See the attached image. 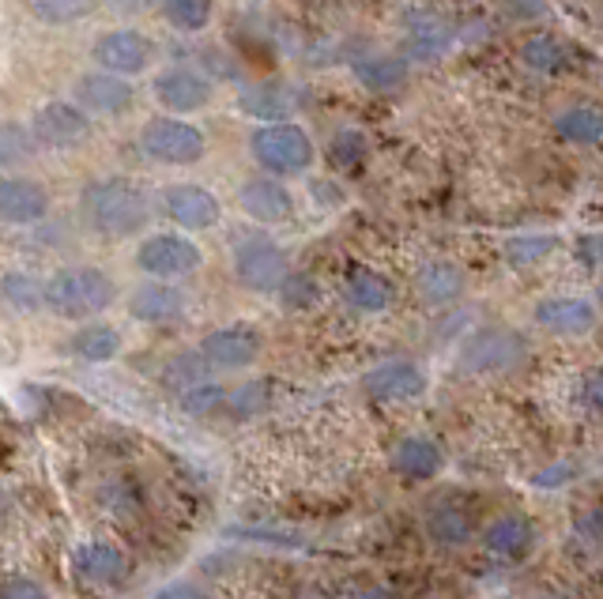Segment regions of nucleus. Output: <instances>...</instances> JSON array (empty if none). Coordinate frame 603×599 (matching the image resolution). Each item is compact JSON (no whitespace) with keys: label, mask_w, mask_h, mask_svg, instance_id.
I'll return each mask as SVG.
<instances>
[{"label":"nucleus","mask_w":603,"mask_h":599,"mask_svg":"<svg viewBox=\"0 0 603 599\" xmlns=\"http://www.w3.org/2000/svg\"><path fill=\"white\" fill-rule=\"evenodd\" d=\"M84 216L103 238H133L148 227L151 197L133 178H106L84 192Z\"/></svg>","instance_id":"nucleus-1"},{"label":"nucleus","mask_w":603,"mask_h":599,"mask_svg":"<svg viewBox=\"0 0 603 599\" xmlns=\"http://www.w3.org/2000/svg\"><path fill=\"white\" fill-rule=\"evenodd\" d=\"M114 280L95 269V264H76V269L57 272L45 280V306L65 320H91L103 309L114 306Z\"/></svg>","instance_id":"nucleus-2"},{"label":"nucleus","mask_w":603,"mask_h":599,"mask_svg":"<svg viewBox=\"0 0 603 599\" xmlns=\"http://www.w3.org/2000/svg\"><path fill=\"white\" fill-rule=\"evenodd\" d=\"M528 355V344L520 339V332L514 328H479L472 332L468 339H464L461 355H456V362H461L464 374L472 377H487V374H509L517 370L520 362H525Z\"/></svg>","instance_id":"nucleus-3"},{"label":"nucleus","mask_w":603,"mask_h":599,"mask_svg":"<svg viewBox=\"0 0 603 599\" xmlns=\"http://www.w3.org/2000/svg\"><path fill=\"white\" fill-rule=\"evenodd\" d=\"M253 159L268 174H302L314 162V140L306 128L287 122H264L253 133Z\"/></svg>","instance_id":"nucleus-4"},{"label":"nucleus","mask_w":603,"mask_h":599,"mask_svg":"<svg viewBox=\"0 0 603 599\" xmlns=\"http://www.w3.org/2000/svg\"><path fill=\"white\" fill-rule=\"evenodd\" d=\"M140 147L148 159L162 166H193L204 159L208 140L197 125L181 122V117H151L140 128Z\"/></svg>","instance_id":"nucleus-5"},{"label":"nucleus","mask_w":603,"mask_h":599,"mask_svg":"<svg viewBox=\"0 0 603 599\" xmlns=\"http://www.w3.org/2000/svg\"><path fill=\"white\" fill-rule=\"evenodd\" d=\"M234 275L245 291L276 294L287 283V253L272 238H245L234 249Z\"/></svg>","instance_id":"nucleus-6"},{"label":"nucleus","mask_w":603,"mask_h":599,"mask_svg":"<svg viewBox=\"0 0 603 599\" xmlns=\"http://www.w3.org/2000/svg\"><path fill=\"white\" fill-rule=\"evenodd\" d=\"M200 245L186 234H151L136 249V269L151 280H181L200 269Z\"/></svg>","instance_id":"nucleus-7"},{"label":"nucleus","mask_w":603,"mask_h":599,"mask_svg":"<svg viewBox=\"0 0 603 599\" xmlns=\"http://www.w3.org/2000/svg\"><path fill=\"white\" fill-rule=\"evenodd\" d=\"M151 53H155V45L148 34L129 31V27H117V31L98 34L91 57H95L98 69L117 72V76H140V72L151 64Z\"/></svg>","instance_id":"nucleus-8"},{"label":"nucleus","mask_w":603,"mask_h":599,"mask_svg":"<svg viewBox=\"0 0 603 599\" xmlns=\"http://www.w3.org/2000/svg\"><path fill=\"white\" fill-rule=\"evenodd\" d=\"M200 355L208 358L212 370H250L253 362L261 358V336L257 328L250 325H226V328H215L200 339Z\"/></svg>","instance_id":"nucleus-9"},{"label":"nucleus","mask_w":603,"mask_h":599,"mask_svg":"<svg viewBox=\"0 0 603 599\" xmlns=\"http://www.w3.org/2000/svg\"><path fill=\"white\" fill-rule=\"evenodd\" d=\"M91 133V117L80 103H45L31 117V140L42 147H76Z\"/></svg>","instance_id":"nucleus-10"},{"label":"nucleus","mask_w":603,"mask_h":599,"mask_svg":"<svg viewBox=\"0 0 603 599\" xmlns=\"http://www.w3.org/2000/svg\"><path fill=\"white\" fill-rule=\"evenodd\" d=\"M162 211L178 223L181 230H208L223 219V204L212 189L193 186V181H181L162 192Z\"/></svg>","instance_id":"nucleus-11"},{"label":"nucleus","mask_w":603,"mask_h":599,"mask_svg":"<svg viewBox=\"0 0 603 599\" xmlns=\"http://www.w3.org/2000/svg\"><path fill=\"white\" fill-rule=\"evenodd\" d=\"M155 98L167 109H173V114H197L212 98V80L197 69L173 64V69H162L155 76Z\"/></svg>","instance_id":"nucleus-12"},{"label":"nucleus","mask_w":603,"mask_h":599,"mask_svg":"<svg viewBox=\"0 0 603 599\" xmlns=\"http://www.w3.org/2000/svg\"><path fill=\"white\" fill-rule=\"evenodd\" d=\"M133 83L117 72H87L76 83V103L87 109V114H103V117H117V114H129L133 109Z\"/></svg>","instance_id":"nucleus-13"},{"label":"nucleus","mask_w":603,"mask_h":599,"mask_svg":"<svg viewBox=\"0 0 603 599\" xmlns=\"http://www.w3.org/2000/svg\"><path fill=\"white\" fill-rule=\"evenodd\" d=\"M479 543L487 555L501 561H525L536 550V524L520 513H501L479 532Z\"/></svg>","instance_id":"nucleus-14"},{"label":"nucleus","mask_w":603,"mask_h":599,"mask_svg":"<svg viewBox=\"0 0 603 599\" xmlns=\"http://www.w3.org/2000/svg\"><path fill=\"white\" fill-rule=\"evenodd\" d=\"M367 392L381 403H400V400H415L426 392V374L423 366L408 362V358H392V362L373 366L367 374Z\"/></svg>","instance_id":"nucleus-15"},{"label":"nucleus","mask_w":603,"mask_h":599,"mask_svg":"<svg viewBox=\"0 0 603 599\" xmlns=\"http://www.w3.org/2000/svg\"><path fill=\"white\" fill-rule=\"evenodd\" d=\"M45 211H50V192H45L42 181L23 178V174L4 178V186H0V216H4V223L31 227L45 219Z\"/></svg>","instance_id":"nucleus-16"},{"label":"nucleus","mask_w":603,"mask_h":599,"mask_svg":"<svg viewBox=\"0 0 603 599\" xmlns=\"http://www.w3.org/2000/svg\"><path fill=\"white\" fill-rule=\"evenodd\" d=\"M181 313H186V294L170 287L167 280L140 283L129 294V317L140 320V325H173Z\"/></svg>","instance_id":"nucleus-17"},{"label":"nucleus","mask_w":603,"mask_h":599,"mask_svg":"<svg viewBox=\"0 0 603 599\" xmlns=\"http://www.w3.org/2000/svg\"><path fill=\"white\" fill-rule=\"evenodd\" d=\"M536 320H539V328L554 332V336H589V332L596 328L600 313H596L592 302L562 294V298H543V302H539Z\"/></svg>","instance_id":"nucleus-18"},{"label":"nucleus","mask_w":603,"mask_h":599,"mask_svg":"<svg viewBox=\"0 0 603 599\" xmlns=\"http://www.w3.org/2000/svg\"><path fill=\"white\" fill-rule=\"evenodd\" d=\"M237 208H242L250 219H257V223L272 227L290 216L295 200H290V192L283 189L276 178H250L242 189H237Z\"/></svg>","instance_id":"nucleus-19"},{"label":"nucleus","mask_w":603,"mask_h":599,"mask_svg":"<svg viewBox=\"0 0 603 599\" xmlns=\"http://www.w3.org/2000/svg\"><path fill=\"white\" fill-rule=\"evenodd\" d=\"M442 467H445V453L431 438L411 434L392 449V472L411 479V483H426V479L442 475Z\"/></svg>","instance_id":"nucleus-20"},{"label":"nucleus","mask_w":603,"mask_h":599,"mask_svg":"<svg viewBox=\"0 0 603 599\" xmlns=\"http://www.w3.org/2000/svg\"><path fill=\"white\" fill-rule=\"evenodd\" d=\"M72 569H76L87 585H117V580L125 577V569H129V561H125V555L114 547V543L95 539V543L76 547V555H72Z\"/></svg>","instance_id":"nucleus-21"},{"label":"nucleus","mask_w":603,"mask_h":599,"mask_svg":"<svg viewBox=\"0 0 603 599\" xmlns=\"http://www.w3.org/2000/svg\"><path fill=\"white\" fill-rule=\"evenodd\" d=\"M426 536H431L434 547L456 550L475 539V521L468 517V509H461L456 502H437L431 505V513H426Z\"/></svg>","instance_id":"nucleus-22"},{"label":"nucleus","mask_w":603,"mask_h":599,"mask_svg":"<svg viewBox=\"0 0 603 599\" xmlns=\"http://www.w3.org/2000/svg\"><path fill=\"white\" fill-rule=\"evenodd\" d=\"M65 351L72 358H80V362H109V358H117L121 351V332L109 328V325H80L76 332L68 336Z\"/></svg>","instance_id":"nucleus-23"},{"label":"nucleus","mask_w":603,"mask_h":599,"mask_svg":"<svg viewBox=\"0 0 603 599\" xmlns=\"http://www.w3.org/2000/svg\"><path fill=\"white\" fill-rule=\"evenodd\" d=\"M295 91L283 87V83H253L237 95V103L250 117H261V122H283L287 114H295Z\"/></svg>","instance_id":"nucleus-24"},{"label":"nucleus","mask_w":603,"mask_h":599,"mask_svg":"<svg viewBox=\"0 0 603 599\" xmlns=\"http://www.w3.org/2000/svg\"><path fill=\"white\" fill-rule=\"evenodd\" d=\"M415 291H419V298H423L426 306H449V302L461 298L464 275L449 261H431L423 272L415 275Z\"/></svg>","instance_id":"nucleus-25"},{"label":"nucleus","mask_w":603,"mask_h":599,"mask_svg":"<svg viewBox=\"0 0 603 599\" xmlns=\"http://www.w3.org/2000/svg\"><path fill=\"white\" fill-rule=\"evenodd\" d=\"M343 298L359 313H381L392 302V283L370 269H351L343 280Z\"/></svg>","instance_id":"nucleus-26"},{"label":"nucleus","mask_w":603,"mask_h":599,"mask_svg":"<svg viewBox=\"0 0 603 599\" xmlns=\"http://www.w3.org/2000/svg\"><path fill=\"white\" fill-rule=\"evenodd\" d=\"M554 128H559V136L570 144H600L603 140V109L592 103L570 106L559 114Z\"/></svg>","instance_id":"nucleus-27"},{"label":"nucleus","mask_w":603,"mask_h":599,"mask_svg":"<svg viewBox=\"0 0 603 599\" xmlns=\"http://www.w3.org/2000/svg\"><path fill=\"white\" fill-rule=\"evenodd\" d=\"M27 12L45 27H72L98 12L103 0H23Z\"/></svg>","instance_id":"nucleus-28"},{"label":"nucleus","mask_w":603,"mask_h":599,"mask_svg":"<svg viewBox=\"0 0 603 599\" xmlns=\"http://www.w3.org/2000/svg\"><path fill=\"white\" fill-rule=\"evenodd\" d=\"M162 15L173 31L197 34L212 23V0H162Z\"/></svg>","instance_id":"nucleus-29"},{"label":"nucleus","mask_w":603,"mask_h":599,"mask_svg":"<svg viewBox=\"0 0 603 599\" xmlns=\"http://www.w3.org/2000/svg\"><path fill=\"white\" fill-rule=\"evenodd\" d=\"M359 80L367 83L370 91H396L400 83L408 80V64L400 57H370L362 64H355Z\"/></svg>","instance_id":"nucleus-30"},{"label":"nucleus","mask_w":603,"mask_h":599,"mask_svg":"<svg viewBox=\"0 0 603 599\" xmlns=\"http://www.w3.org/2000/svg\"><path fill=\"white\" fill-rule=\"evenodd\" d=\"M178 400H181V411H186V414L204 419V414H212V411H223L226 400H231V392H226L219 381H208V377H204V381L189 385L186 392H178Z\"/></svg>","instance_id":"nucleus-31"},{"label":"nucleus","mask_w":603,"mask_h":599,"mask_svg":"<svg viewBox=\"0 0 603 599\" xmlns=\"http://www.w3.org/2000/svg\"><path fill=\"white\" fill-rule=\"evenodd\" d=\"M362 159H367V136L355 133V128H343V133H336V140L328 144V166L332 170H359Z\"/></svg>","instance_id":"nucleus-32"},{"label":"nucleus","mask_w":603,"mask_h":599,"mask_svg":"<svg viewBox=\"0 0 603 599\" xmlns=\"http://www.w3.org/2000/svg\"><path fill=\"white\" fill-rule=\"evenodd\" d=\"M520 57L536 72H559L565 61V50L551 34H532V39H525V45H520Z\"/></svg>","instance_id":"nucleus-33"},{"label":"nucleus","mask_w":603,"mask_h":599,"mask_svg":"<svg viewBox=\"0 0 603 599\" xmlns=\"http://www.w3.org/2000/svg\"><path fill=\"white\" fill-rule=\"evenodd\" d=\"M4 302L12 309H39V306H45V283H39L27 272H8L4 275Z\"/></svg>","instance_id":"nucleus-34"},{"label":"nucleus","mask_w":603,"mask_h":599,"mask_svg":"<svg viewBox=\"0 0 603 599\" xmlns=\"http://www.w3.org/2000/svg\"><path fill=\"white\" fill-rule=\"evenodd\" d=\"M208 370H212V366H208V358L200 355V347H197L193 355H178V358H170V366H167V370H162V381H167L173 392H186L189 385L204 381Z\"/></svg>","instance_id":"nucleus-35"},{"label":"nucleus","mask_w":603,"mask_h":599,"mask_svg":"<svg viewBox=\"0 0 603 599\" xmlns=\"http://www.w3.org/2000/svg\"><path fill=\"white\" fill-rule=\"evenodd\" d=\"M554 245L559 242L551 234H517L506 245V261L517 264V269H528V264H539L543 256H551Z\"/></svg>","instance_id":"nucleus-36"},{"label":"nucleus","mask_w":603,"mask_h":599,"mask_svg":"<svg viewBox=\"0 0 603 599\" xmlns=\"http://www.w3.org/2000/svg\"><path fill=\"white\" fill-rule=\"evenodd\" d=\"M408 42L419 45L415 53H423V57H434V53L445 50V42H449V31H445L442 20H434V15H415V20L408 23Z\"/></svg>","instance_id":"nucleus-37"},{"label":"nucleus","mask_w":603,"mask_h":599,"mask_svg":"<svg viewBox=\"0 0 603 599\" xmlns=\"http://www.w3.org/2000/svg\"><path fill=\"white\" fill-rule=\"evenodd\" d=\"M226 408L234 414H242V419H250V414H257L268 408V381H245L237 385L231 392V400H226Z\"/></svg>","instance_id":"nucleus-38"},{"label":"nucleus","mask_w":603,"mask_h":599,"mask_svg":"<svg viewBox=\"0 0 603 599\" xmlns=\"http://www.w3.org/2000/svg\"><path fill=\"white\" fill-rule=\"evenodd\" d=\"M279 294H283V306L287 309H309L317 298H321V291H317V283L309 280V275H287Z\"/></svg>","instance_id":"nucleus-39"},{"label":"nucleus","mask_w":603,"mask_h":599,"mask_svg":"<svg viewBox=\"0 0 603 599\" xmlns=\"http://www.w3.org/2000/svg\"><path fill=\"white\" fill-rule=\"evenodd\" d=\"M0 599H50V592L42 588V580L27 577V574H15L4 580V592H0Z\"/></svg>","instance_id":"nucleus-40"},{"label":"nucleus","mask_w":603,"mask_h":599,"mask_svg":"<svg viewBox=\"0 0 603 599\" xmlns=\"http://www.w3.org/2000/svg\"><path fill=\"white\" fill-rule=\"evenodd\" d=\"M0 147H4V166L12 170L15 162H20V155L27 159V151H31V144H27V128L20 125H8L4 128V140H0Z\"/></svg>","instance_id":"nucleus-41"},{"label":"nucleus","mask_w":603,"mask_h":599,"mask_svg":"<svg viewBox=\"0 0 603 599\" xmlns=\"http://www.w3.org/2000/svg\"><path fill=\"white\" fill-rule=\"evenodd\" d=\"M570 479H573V467L570 464H554V467H547V472L532 475V486H543V491H551V486L570 483Z\"/></svg>","instance_id":"nucleus-42"},{"label":"nucleus","mask_w":603,"mask_h":599,"mask_svg":"<svg viewBox=\"0 0 603 599\" xmlns=\"http://www.w3.org/2000/svg\"><path fill=\"white\" fill-rule=\"evenodd\" d=\"M151 599H208L200 588L193 585V580H178V585H167V588H159Z\"/></svg>","instance_id":"nucleus-43"},{"label":"nucleus","mask_w":603,"mask_h":599,"mask_svg":"<svg viewBox=\"0 0 603 599\" xmlns=\"http://www.w3.org/2000/svg\"><path fill=\"white\" fill-rule=\"evenodd\" d=\"M581 396H584V403H589L592 411H603V370H596V374L584 377V389H581Z\"/></svg>","instance_id":"nucleus-44"},{"label":"nucleus","mask_w":603,"mask_h":599,"mask_svg":"<svg viewBox=\"0 0 603 599\" xmlns=\"http://www.w3.org/2000/svg\"><path fill=\"white\" fill-rule=\"evenodd\" d=\"M109 4H114L117 12H129V15H136V12H148V8L162 4V0H109Z\"/></svg>","instance_id":"nucleus-45"}]
</instances>
